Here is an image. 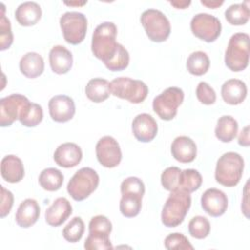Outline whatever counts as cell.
I'll return each instance as SVG.
<instances>
[{
	"mask_svg": "<svg viewBox=\"0 0 250 250\" xmlns=\"http://www.w3.org/2000/svg\"><path fill=\"white\" fill-rule=\"evenodd\" d=\"M117 27L111 21L99 24L92 36L91 50L111 71H121L129 64V53L124 46L116 42Z\"/></svg>",
	"mask_w": 250,
	"mask_h": 250,
	"instance_id": "1",
	"label": "cell"
},
{
	"mask_svg": "<svg viewBox=\"0 0 250 250\" xmlns=\"http://www.w3.org/2000/svg\"><path fill=\"white\" fill-rule=\"evenodd\" d=\"M190 205V193L183 190L171 191L161 212L162 224L168 228L178 227L185 220Z\"/></svg>",
	"mask_w": 250,
	"mask_h": 250,
	"instance_id": "2",
	"label": "cell"
},
{
	"mask_svg": "<svg viewBox=\"0 0 250 250\" xmlns=\"http://www.w3.org/2000/svg\"><path fill=\"white\" fill-rule=\"evenodd\" d=\"M244 160L236 152L224 153L217 161L215 169L216 181L225 187L236 186L243 174Z\"/></svg>",
	"mask_w": 250,
	"mask_h": 250,
	"instance_id": "3",
	"label": "cell"
},
{
	"mask_svg": "<svg viewBox=\"0 0 250 250\" xmlns=\"http://www.w3.org/2000/svg\"><path fill=\"white\" fill-rule=\"evenodd\" d=\"M249 62V35L245 32L234 33L229 41L226 53L225 63L234 72L242 71Z\"/></svg>",
	"mask_w": 250,
	"mask_h": 250,
	"instance_id": "4",
	"label": "cell"
},
{
	"mask_svg": "<svg viewBox=\"0 0 250 250\" xmlns=\"http://www.w3.org/2000/svg\"><path fill=\"white\" fill-rule=\"evenodd\" d=\"M99 182V175L94 169L83 167L69 180L66 187L67 192L75 201H82L96 190Z\"/></svg>",
	"mask_w": 250,
	"mask_h": 250,
	"instance_id": "5",
	"label": "cell"
},
{
	"mask_svg": "<svg viewBox=\"0 0 250 250\" xmlns=\"http://www.w3.org/2000/svg\"><path fill=\"white\" fill-rule=\"evenodd\" d=\"M110 92L113 96L132 104H141L146 100L148 88L142 80L122 76L114 78L110 82Z\"/></svg>",
	"mask_w": 250,
	"mask_h": 250,
	"instance_id": "6",
	"label": "cell"
},
{
	"mask_svg": "<svg viewBox=\"0 0 250 250\" xmlns=\"http://www.w3.org/2000/svg\"><path fill=\"white\" fill-rule=\"evenodd\" d=\"M141 23L148 39L153 42H163L170 35V21L159 10L147 9L144 11L141 16Z\"/></svg>",
	"mask_w": 250,
	"mask_h": 250,
	"instance_id": "7",
	"label": "cell"
},
{
	"mask_svg": "<svg viewBox=\"0 0 250 250\" xmlns=\"http://www.w3.org/2000/svg\"><path fill=\"white\" fill-rule=\"evenodd\" d=\"M184 97L185 94L181 88L169 87L153 99L152 108L161 119L166 121L172 120L176 116Z\"/></svg>",
	"mask_w": 250,
	"mask_h": 250,
	"instance_id": "8",
	"label": "cell"
},
{
	"mask_svg": "<svg viewBox=\"0 0 250 250\" xmlns=\"http://www.w3.org/2000/svg\"><path fill=\"white\" fill-rule=\"evenodd\" d=\"M64 40L72 45L80 44L87 32V18L80 12H65L60 19Z\"/></svg>",
	"mask_w": 250,
	"mask_h": 250,
	"instance_id": "9",
	"label": "cell"
},
{
	"mask_svg": "<svg viewBox=\"0 0 250 250\" xmlns=\"http://www.w3.org/2000/svg\"><path fill=\"white\" fill-rule=\"evenodd\" d=\"M190 29L197 38L211 43L221 34L222 24L218 18L207 13H199L190 21Z\"/></svg>",
	"mask_w": 250,
	"mask_h": 250,
	"instance_id": "10",
	"label": "cell"
},
{
	"mask_svg": "<svg viewBox=\"0 0 250 250\" xmlns=\"http://www.w3.org/2000/svg\"><path fill=\"white\" fill-rule=\"evenodd\" d=\"M96 155L98 161L106 168L116 167L122 159L119 144L111 136H104L98 141Z\"/></svg>",
	"mask_w": 250,
	"mask_h": 250,
	"instance_id": "11",
	"label": "cell"
},
{
	"mask_svg": "<svg viewBox=\"0 0 250 250\" xmlns=\"http://www.w3.org/2000/svg\"><path fill=\"white\" fill-rule=\"evenodd\" d=\"M28 99L21 94H12L0 100V126H11L19 119L20 112Z\"/></svg>",
	"mask_w": 250,
	"mask_h": 250,
	"instance_id": "12",
	"label": "cell"
},
{
	"mask_svg": "<svg viewBox=\"0 0 250 250\" xmlns=\"http://www.w3.org/2000/svg\"><path fill=\"white\" fill-rule=\"evenodd\" d=\"M49 113L56 122H66L75 114V104L73 100L66 95H57L50 99Z\"/></svg>",
	"mask_w": 250,
	"mask_h": 250,
	"instance_id": "13",
	"label": "cell"
},
{
	"mask_svg": "<svg viewBox=\"0 0 250 250\" xmlns=\"http://www.w3.org/2000/svg\"><path fill=\"white\" fill-rule=\"evenodd\" d=\"M202 209L212 217H220L227 211L228 197L218 188H208L201 195Z\"/></svg>",
	"mask_w": 250,
	"mask_h": 250,
	"instance_id": "14",
	"label": "cell"
},
{
	"mask_svg": "<svg viewBox=\"0 0 250 250\" xmlns=\"http://www.w3.org/2000/svg\"><path fill=\"white\" fill-rule=\"evenodd\" d=\"M132 131L138 141L148 143L155 138L158 126L155 119L150 114L141 113L133 119Z\"/></svg>",
	"mask_w": 250,
	"mask_h": 250,
	"instance_id": "15",
	"label": "cell"
},
{
	"mask_svg": "<svg viewBox=\"0 0 250 250\" xmlns=\"http://www.w3.org/2000/svg\"><path fill=\"white\" fill-rule=\"evenodd\" d=\"M82 149L74 143L60 145L54 152L55 162L63 168L75 167L82 159Z\"/></svg>",
	"mask_w": 250,
	"mask_h": 250,
	"instance_id": "16",
	"label": "cell"
},
{
	"mask_svg": "<svg viewBox=\"0 0 250 250\" xmlns=\"http://www.w3.org/2000/svg\"><path fill=\"white\" fill-rule=\"evenodd\" d=\"M172 156L182 163L192 162L197 154L195 143L188 136H179L175 138L171 145Z\"/></svg>",
	"mask_w": 250,
	"mask_h": 250,
	"instance_id": "17",
	"label": "cell"
},
{
	"mask_svg": "<svg viewBox=\"0 0 250 250\" xmlns=\"http://www.w3.org/2000/svg\"><path fill=\"white\" fill-rule=\"evenodd\" d=\"M72 213V206L65 197L57 198L45 212V220L51 227H59Z\"/></svg>",
	"mask_w": 250,
	"mask_h": 250,
	"instance_id": "18",
	"label": "cell"
},
{
	"mask_svg": "<svg viewBox=\"0 0 250 250\" xmlns=\"http://www.w3.org/2000/svg\"><path fill=\"white\" fill-rule=\"evenodd\" d=\"M51 69L57 74L67 73L72 67L73 58L71 52L64 46L56 45L49 53Z\"/></svg>",
	"mask_w": 250,
	"mask_h": 250,
	"instance_id": "19",
	"label": "cell"
},
{
	"mask_svg": "<svg viewBox=\"0 0 250 250\" xmlns=\"http://www.w3.org/2000/svg\"><path fill=\"white\" fill-rule=\"evenodd\" d=\"M40 216V207L38 202L33 198L24 199L16 212V223L21 228H29L33 226Z\"/></svg>",
	"mask_w": 250,
	"mask_h": 250,
	"instance_id": "20",
	"label": "cell"
},
{
	"mask_svg": "<svg viewBox=\"0 0 250 250\" xmlns=\"http://www.w3.org/2000/svg\"><path fill=\"white\" fill-rule=\"evenodd\" d=\"M221 95L225 103L231 105L239 104L247 96L246 84L239 79H229L222 85Z\"/></svg>",
	"mask_w": 250,
	"mask_h": 250,
	"instance_id": "21",
	"label": "cell"
},
{
	"mask_svg": "<svg viewBox=\"0 0 250 250\" xmlns=\"http://www.w3.org/2000/svg\"><path fill=\"white\" fill-rule=\"evenodd\" d=\"M1 176L8 183H19L24 177V167L21 158L9 154L1 160Z\"/></svg>",
	"mask_w": 250,
	"mask_h": 250,
	"instance_id": "22",
	"label": "cell"
},
{
	"mask_svg": "<svg viewBox=\"0 0 250 250\" xmlns=\"http://www.w3.org/2000/svg\"><path fill=\"white\" fill-rule=\"evenodd\" d=\"M42 16V10L36 2H23L18 6L15 12L17 21L22 26L36 24Z\"/></svg>",
	"mask_w": 250,
	"mask_h": 250,
	"instance_id": "23",
	"label": "cell"
},
{
	"mask_svg": "<svg viewBox=\"0 0 250 250\" xmlns=\"http://www.w3.org/2000/svg\"><path fill=\"white\" fill-rule=\"evenodd\" d=\"M20 70L27 78H36L44 71V60L36 52H28L20 61Z\"/></svg>",
	"mask_w": 250,
	"mask_h": 250,
	"instance_id": "24",
	"label": "cell"
},
{
	"mask_svg": "<svg viewBox=\"0 0 250 250\" xmlns=\"http://www.w3.org/2000/svg\"><path fill=\"white\" fill-rule=\"evenodd\" d=\"M85 94L90 101L94 103H102L111 94L110 83L104 78H93L87 83L85 87Z\"/></svg>",
	"mask_w": 250,
	"mask_h": 250,
	"instance_id": "25",
	"label": "cell"
},
{
	"mask_svg": "<svg viewBox=\"0 0 250 250\" xmlns=\"http://www.w3.org/2000/svg\"><path fill=\"white\" fill-rule=\"evenodd\" d=\"M237 131V121L230 115H223L217 121L215 136L223 143H229L236 137Z\"/></svg>",
	"mask_w": 250,
	"mask_h": 250,
	"instance_id": "26",
	"label": "cell"
},
{
	"mask_svg": "<svg viewBox=\"0 0 250 250\" xmlns=\"http://www.w3.org/2000/svg\"><path fill=\"white\" fill-rule=\"evenodd\" d=\"M43 119L42 106L29 101L25 103L20 112L19 120L25 127H35Z\"/></svg>",
	"mask_w": 250,
	"mask_h": 250,
	"instance_id": "27",
	"label": "cell"
},
{
	"mask_svg": "<svg viewBox=\"0 0 250 250\" xmlns=\"http://www.w3.org/2000/svg\"><path fill=\"white\" fill-rule=\"evenodd\" d=\"M41 188L48 191H56L61 188L63 183V175L57 168H46L44 169L38 178Z\"/></svg>",
	"mask_w": 250,
	"mask_h": 250,
	"instance_id": "28",
	"label": "cell"
},
{
	"mask_svg": "<svg viewBox=\"0 0 250 250\" xmlns=\"http://www.w3.org/2000/svg\"><path fill=\"white\" fill-rule=\"evenodd\" d=\"M210 66L209 57L205 52L196 51L191 53L187 60L188 71L195 76H201L205 74Z\"/></svg>",
	"mask_w": 250,
	"mask_h": 250,
	"instance_id": "29",
	"label": "cell"
},
{
	"mask_svg": "<svg viewBox=\"0 0 250 250\" xmlns=\"http://www.w3.org/2000/svg\"><path fill=\"white\" fill-rule=\"evenodd\" d=\"M202 184L201 174L195 169H185L181 171L179 189L188 193L197 190Z\"/></svg>",
	"mask_w": 250,
	"mask_h": 250,
	"instance_id": "30",
	"label": "cell"
},
{
	"mask_svg": "<svg viewBox=\"0 0 250 250\" xmlns=\"http://www.w3.org/2000/svg\"><path fill=\"white\" fill-rule=\"evenodd\" d=\"M245 3L232 4L225 11L226 20L232 25H243L245 24L250 17L249 8Z\"/></svg>",
	"mask_w": 250,
	"mask_h": 250,
	"instance_id": "31",
	"label": "cell"
},
{
	"mask_svg": "<svg viewBox=\"0 0 250 250\" xmlns=\"http://www.w3.org/2000/svg\"><path fill=\"white\" fill-rule=\"evenodd\" d=\"M142 198L138 194H122L119 203L121 214L127 218L136 217L142 208Z\"/></svg>",
	"mask_w": 250,
	"mask_h": 250,
	"instance_id": "32",
	"label": "cell"
},
{
	"mask_svg": "<svg viewBox=\"0 0 250 250\" xmlns=\"http://www.w3.org/2000/svg\"><path fill=\"white\" fill-rule=\"evenodd\" d=\"M84 230L85 225L83 220L80 217H74L62 229V236L68 242H77L82 238Z\"/></svg>",
	"mask_w": 250,
	"mask_h": 250,
	"instance_id": "33",
	"label": "cell"
},
{
	"mask_svg": "<svg viewBox=\"0 0 250 250\" xmlns=\"http://www.w3.org/2000/svg\"><path fill=\"white\" fill-rule=\"evenodd\" d=\"M112 230V224L104 215H97L89 222V234L109 237Z\"/></svg>",
	"mask_w": 250,
	"mask_h": 250,
	"instance_id": "34",
	"label": "cell"
},
{
	"mask_svg": "<svg viewBox=\"0 0 250 250\" xmlns=\"http://www.w3.org/2000/svg\"><path fill=\"white\" fill-rule=\"evenodd\" d=\"M210 223L207 218L203 216H195L188 223V232L196 239H203L208 236L210 232Z\"/></svg>",
	"mask_w": 250,
	"mask_h": 250,
	"instance_id": "35",
	"label": "cell"
},
{
	"mask_svg": "<svg viewBox=\"0 0 250 250\" xmlns=\"http://www.w3.org/2000/svg\"><path fill=\"white\" fill-rule=\"evenodd\" d=\"M2 7V14L0 17V50L4 51L13 43V32L11 28V22L9 19L5 16V7L1 4Z\"/></svg>",
	"mask_w": 250,
	"mask_h": 250,
	"instance_id": "36",
	"label": "cell"
},
{
	"mask_svg": "<svg viewBox=\"0 0 250 250\" xmlns=\"http://www.w3.org/2000/svg\"><path fill=\"white\" fill-rule=\"evenodd\" d=\"M181 169L176 166H171L166 168L161 174V185L162 187L169 191H174L179 189L180 174Z\"/></svg>",
	"mask_w": 250,
	"mask_h": 250,
	"instance_id": "37",
	"label": "cell"
},
{
	"mask_svg": "<svg viewBox=\"0 0 250 250\" xmlns=\"http://www.w3.org/2000/svg\"><path fill=\"white\" fill-rule=\"evenodd\" d=\"M145 190V184L137 177H128L120 185L121 194H138L144 196Z\"/></svg>",
	"mask_w": 250,
	"mask_h": 250,
	"instance_id": "38",
	"label": "cell"
},
{
	"mask_svg": "<svg viewBox=\"0 0 250 250\" xmlns=\"http://www.w3.org/2000/svg\"><path fill=\"white\" fill-rule=\"evenodd\" d=\"M164 245L167 249H181V250H193V246L189 240L180 232H174L167 235L164 239Z\"/></svg>",
	"mask_w": 250,
	"mask_h": 250,
	"instance_id": "39",
	"label": "cell"
},
{
	"mask_svg": "<svg viewBox=\"0 0 250 250\" xmlns=\"http://www.w3.org/2000/svg\"><path fill=\"white\" fill-rule=\"evenodd\" d=\"M196 97L203 104H213L216 102V93L214 89L206 82L201 81L196 87Z\"/></svg>",
	"mask_w": 250,
	"mask_h": 250,
	"instance_id": "40",
	"label": "cell"
},
{
	"mask_svg": "<svg viewBox=\"0 0 250 250\" xmlns=\"http://www.w3.org/2000/svg\"><path fill=\"white\" fill-rule=\"evenodd\" d=\"M84 248L87 250H107L113 249L109 237L96 236L89 234L85 240Z\"/></svg>",
	"mask_w": 250,
	"mask_h": 250,
	"instance_id": "41",
	"label": "cell"
},
{
	"mask_svg": "<svg viewBox=\"0 0 250 250\" xmlns=\"http://www.w3.org/2000/svg\"><path fill=\"white\" fill-rule=\"evenodd\" d=\"M0 189H1V207H0V216L1 218H4L6 217L12 207H13V204H14V195L13 193L6 189L3 186L0 187Z\"/></svg>",
	"mask_w": 250,
	"mask_h": 250,
	"instance_id": "42",
	"label": "cell"
},
{
	"mask_svg": "<svg viewBox=\"0 0 250 250\" xmlns=\"http://www.w3.org/2000/svg\"><path fill=\"white\" fill-rule=\"evenodd\" d=\"M238 144L242 146H249V126H245L238 137Z\"/></svg>",
	"mask_w": 250,
	"mask_h": 250,
	"instance_id": "43",
	"label": "cell"
},
{
	"mask_svg": "<svg viewBox=\"0 0 250 250\" xmlns=\"http://www.w3.org/2000/svg\"><path fill=\"white\" fill-rule=\"evenodd\" d=\"M202 5L210 8V9H216L218 7H220L221 5L224 4V1H218V0H213V1H210V0H201L200 1Z\"/></svg>",
	"mask_w": 250,
	"mask_h": 250,
	"instance_id": "44",
	"label": "cell"
},
{
	"mask_svg": "<svg viewBox=\"0 0 250 250\" xmlns=\"http://www.w3.org/2000/svg\"><path fill=\"white\" fill-rule=\"evenodd\" d=\"M169 3L177 9H186L190 5L191 2L190 1H186V0H183V1L178 0V1H169Z\"/></svg>",
	"mask_w": 250,
	"mask_h": 250,
	"instance_id": "45",
	"label": "cell"
},
{
	"mask_svg": "<svg viewBox=\"0 0 250 250\" xmlns=\"http://www.w3.org/2000/svg\"><path fill=\"white\" fill-rule=\"evenodd\" d=\"M87 1H83V2H64V4L66 5H70V6H73V5H76V6H82L84 4H86Z\"/></svg>",
	"mask_w": 250,
	"mask_h": 250,
	"instance_id": "46",
	"label": "cell"
}]
</instances>
